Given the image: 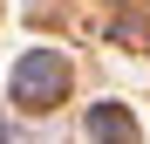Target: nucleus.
I'll return each mask as SVG.
<instances>
[{
    "label": "nucleus",
    "instance_id": "2",
    "mask_svg": "<svg viewBox=\"0 0 150 144\" xmlns=\"http://www.w3.org/2000/svg\"><path fill=\"white\" fill-rule=\"evenodd\" d=\"M96 137H103V144H130V117L103 110V117H96Z\"/></svg>",
    "mask_w": 150,
    "mask_h": 144
},
{
    "label": "nucleus",
    "instance_id": "1",
    "mask_svg": "<svg viewBox=\"0 0 150 144\" xmlns=\"http://www.w3.org/2000/svg\"><path fill=\"white\" fill-rule=\"evenodd\" d=\"M62 82H68L62 55H28V62L14 69V89H21V103H28V110H48V96H55Z\"/></svg>",
    "mask_w": 150,
    "mask_h": 144
}]
</instances>
